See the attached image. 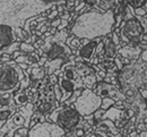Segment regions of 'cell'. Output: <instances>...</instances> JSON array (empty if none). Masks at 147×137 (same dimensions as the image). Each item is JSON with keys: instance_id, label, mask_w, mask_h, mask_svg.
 Instances as JSON below:
<instances>
[{"instance_id": "cell-1", "label": "cell", "mask_w": 147, "mask_h": 137, "mask_svg": "<svg viewBox=\"0 0 147 137\" xmlns=\"http://www.w3.org/2000/svg\"><path fill=\"white\" fill-rule=\"evenodd\" d=\"M55 2L45 0H0V49L17 41L16 28L41 15Z\"/></svg>"}, {"instance_id": "cell-2", "label": "cell", "mask_w": 147, "mask_h": 137, "mask_svg": "<svg viewBox=\"0 0 147 137\" xmlns=\"http://www.w3.org/2000/svg\"><path fill=\"white\" fill-rule=\"evenodd\" d=\"M114 27L113 9L100 13L96 10L86 11L78 15L74 20L69 33L78 39L92 40L95 38H103L112 32Z\"/></svg>"}, {"instance_id": "cell-3", "label": "cell", "mask_w": 147, "mask_h": 137, "mask_svg": "<svg viewBox=\"0 0 147 137\" xmlns=\"http://www.w3.org/2000/svg\"><path fill=\"white\" fill-rule=\"evenodd\" d=\"M117 80L119 88L125 93L127 91H138L147 88V62L140 58L131 61L118 70Z\"/></svg>"}, {"instance_id": "cell-4", "label": "cell", "mask_w": 147, "mask_h": 137, "mask_svg": "<svg viewBox=\"0 0 147 137\" xmlns=\"http://www.w3.org/2000/svg\"><path fill=\"white\" fill-rule=\"evenodd\" d=\"M69 34V30L63 28L61 31H57L53 35L45 38L43 44L40 45V48L43 50V56L47 57L48 60H52L59 57L68 58V56L71 55L70 48L66 44V39Z\"/></svg>"}, {"instance_id": "cell-5", "label": "cell", "mask_w": 147, "mask_h": 137, "mask_svg": "<svg viewBox=\"0 0 147 137\" xmlns=\"http://www.w3.org/2000/svg\"><path fill=\"white\" fill-rule=\"evenodd\" d=\"M24 78V70L17 63L9 66L0 63V94L15 93L19 88L20 80Z\"/></svg>"}, {"instance_id": "cell-6", "label": "cell", "mask_w": 147, "mask_h": 137, "mask_svg": "<svg viewBox=\"0 0 147 137\" xmlns=\"http://www.w3.org/2000/svg\"><path fill=\"white\" fill-rule=\"evenodd\" d=\"M34 113V104L28 102L27 104L17 108L15 112L10 115V117L6 120V122L0 127V137H3L7 132H15L19 127L30 128V121Z\"/></svg>"}, {"instance_id": "cell-7", "label": "cell", "mask_w": 147, "mask_h": 137, "mask_svg": "<svg viewBox=\"0 0 147 137\" xmlns=\"http://www.w3.org/2000/svg\"><path fill=\"white\" fill-rule=\"evenodd\" d=\"M119 28H120L119 36L121 41L131 47H137L140 43L143 35L146 33L140 22L135 16L126 20H122L119 25Z\"/></svg>"}, {"instance_id": "cell-8", "label": "cell", "mask_w": 147, "mask_h": 137, "mask_svg": "<svg viewBox=\"0 0 147 137\" xmlns=\"http://www.w3.org/2000/svg\"><path fill=\"white\" fill-rule=\"evenodd\" d=\"M84 118L78 113V111L74 108L73 104L70 105H63L61 110L58 113L55 124L62 128L66 133L71 132L77 128H83L84 126Z\"/></svg>"}, {"instance_id": "cell-9", "label": "cell", "mask_w": 147, "mask_h": 137, "mask_svg": "<svg viewBox=\"0 0 147 137\" xmlns=\"http://www.w3.org/2000/svg\"><path fill=\"white\" fill-rule=\"evenodd\" d=\"M101 101H102V98L96 95L92 91V88L85 87L82 90V93L76 99L73 105L78 111V113L84 117L86 115L93 113L95 110H97L101 105Z\"/></svg>"}, {"instance_id": "cell-10", "label": "cell", "mask_w": 147, "mask_h": 137, "mask_svg": "<svg viewBox=\"0 0 147 137\" xmlns=\"http://www.w3.org/2000/svg\"><path fill=\"white\" fill-rule=\"evenodd\" d=\"M65 134L66 132L62 128L51 121L37 122L28 129L30 137H62Z\"/></svg>"}, {"instance_id": "cell-11", "label": "cell", "mask_w": 147, "mask_h": 137, "mask_svg": "<svg viewBox=\"0 0 147 137\" xmlns=\"http://www.w3.org/2000/svg\"><path fill=\"white\" fill-rule=\"evenodd\" d=\"M92 91L96 95H98L100 98H111L114 101H117V100L125 101L127 99L125 93L117 85L111 84V83H107L104 80L96 82L93 86Z\"/></svg>"}, {"instance_id": "cell-12", "label": "cell", "mask_w": 147, "mask_h": 137, "mask_svg": "<svg viewBox=\"0 0 147 137\" xmlns=\"http://www.w3.org/2000/svg\"><path fill=\"white\" fill-rule=\"evenodd\" d=\"M102 40V38H95V39L88 40L87 43L80 45L78 49L71 50V53L75 56H79L84 62L91 63L93 57L95 56V48L96 44Z\"/></svg>"}, {"instance_id": "cell-13", "label": "cell", "mask_w": 147, "mask_h": 137, "mask_svg": "<svg viewBox=\"0 0 147 137\" xmlns=\"http://www.w3.org/2000/svg\"><path fill=\"white\" fill-rule=\"evenodd\" d=\"M58 86L61 91V99H60V103H63L67 99L69 98L73 92L77 88H83L78 83H75L73 80H69V79L65 78L61 74L58 75Z\"/></svg>"}, {"instance_id": "cell-14", "label": "cell", "mask_w": 147, "mask_h": 137, "mask_svg": "<svg viewBox=\"0 0 147 137\" xmlns=\"http://www.w3.org/2000/svg\"><path fill=\"white\" fill-rule=\"evenodd\" d=\"M142 52V49L139 45L137 47H131L128 44H125L122 47H120L119 49H117V55L120 56L121 58H126L130 60V61H134V60H137L139 58V55Z\"/></svg>"}, {"instance_id": "cell-15", "label": "cell", "mask_w": 147, "mask_h": 137, "mask_svg": "<svg viewBox=\"0 0 147 137\" xmlns=\"http://www.w3.org/2000/svg\"><path fill=\"white\" fill-rule=\"evenodd\" d=\"M31 97H32V93H31V90H30V86L23 91L17 90L15 93H13V100H14V105L15 108H20L25 104H27L28 102H31Z\"/></svg>"}, {"instance_id": "cell-16", "label": "cell", "mask_w": 147, "mask_h": 137, "mask_svg": "<svg viewBox=\"0 0 147 137\" xmlns=\"http://www.w3.org/2000/svg\"><path fill=\"white\" fill-rule=\"evenodd\" d=\"M60 105V103L58 101H45V100H36V102L34 103V111L38 113H43V115H48L50 113L52 110H55V108Z\"/></svg>"}, {"instance_id": "cell-17", "label": "cell", "mask_w": 147, "mask_h": 137, "mask_svg": "<svg viewBox=\"0 0 147 137\" xmlns=\"http://www.w3.org/2000/svg\"><path fill=\"white\" fill-rule=\"evenodd\" d=\"M103 42V57L104 60H113L117 56V47L110 39V33L102 38Z\"/></svg>"}, {"instance_id": "cell-18", "label": "cell", "mask_w": 147, "mask_h": 137, "mask_svg": "<svg viewBox=\"0 0 147 137\" xmlns=\"http://www.w3.org/2000/svg\"><path fill=\"white\" fill-rule=\"evenodd\" d=\"M126 117L125 115V109H119L117 108L115 105H111L109 109H107L102 117H101V120L102 119H110L112 121H115V120H119L121 118Z\"/></svg>"}, {"instance_id": "cell-19", "label": "cell", "mask_w": 147, "mask_h": 137, "mask_svg": "<svg viewBox=\"0 0 147 137\" xmlns=\"http://www.w3.org/2000/svg\"><path fill=\"white\" fill-rule=\"evenodd\" d=\"M30 76L31 82H38L42 80L44 77H47V69L43 66H37V67H32L30 66L27 69H25Z\"/></svg>"}, {"instance_id": "cell-20", "label": "cell", "mask_w": 147, "mask_h": 137, "mask_svg": "<svg viewBox=\"0 0 147 137\" xmlns=\"http://www.w3.org/2000/svg\"><path fill=\"white\" fill-rule=\"evenodd\" d=\"M68 61V58H63V57H59V58L52 59V60H48L44 62L43 67L47 69V75H50V74H53V72L57 69H60L61 66Z\"/></svg>"}, {"instance_id": "cell-21", "label": "cell", "mask_w": 147, "mask_h": 137, "mask_svg": "<svg viewBox=\"0 0 147 137\" xmlns=\"http://www.w3.org/2000/svg\"><path fill=\"white\" fill-rule=\"evenodd\" d=\"M82 82H83V87H87V88H93L94 84L96 83V74H92V75H87L85 77H82Z\"/></svg>"}, {"instance_id": "cell-22", "label": "cell", "mask_w": 147, "mask_h": 137, "mask_svg": "<svg viewBox=\"0 0 147 137\" xmlns=\"http://www.w3.org/2000/svg\"><path fill=\"white\" fill-rule=\"evenodd\" d=\"M123 1L128 5L130 8H132V9H136V8L143 7L145 3H147L146 0H123Z\"/></svg>"}, {"instance_id": "cell-23", "label": "cell", "mask_w": 147, "mask_h": 137, "mask_svg": "<svg viewBox=\"0 0 147 137\" xmlns=\"http://www.w3.org/2000/svg\"><path fill=\"white\" fill-rule=\"evenodd\" d=\"M19 50L23 52V53H30V52H33L35 51L34 47L32 45V43H26L24 41H22L19 43Z\"/></svg>"}, {"instance_id": "cell-24", "label": "cell", "mask_w": 147, "mask_h": 137, "mask_svg": "<svg viewBox=\"0 0 147 137\" xmlns=\"http://www.w3.org/2000/svg\"><path fill=\"white\" fill-rule=\"evenodd\" d=\"M19 43L18 41H15V42H13V43H10L9 45H7V47H3V53H8V55H11L14 51H16V50H19Z\"/></svg>"}, {"instance_id": "cell-25", "label": "cell", "mask_w": 147, "mask_h": 137, "mask_svg": "<svg viewBox=\"0 0 147 137\" xmlns=\"http://www.w3.org/2000/svg\"><path fill=\"white\" fill-rule=\"evenodd\" d=\"M114 100L111 98H102V101H101V105H100V108L101 109H103V110H107V109H109L111 105H113L114 104Z\"/></svg>"}, {"instance_id": "cell-26", "label": "cell", "mask_w": 147, "mask_h": 137, "mask_svg": "<svg viewBox=\"0 0 147 137\" xmlns=\"http://www.w3.org/2000/svg\"><path fill=\"white\" fill-rule=\"evenodd\" d=\"M28 129L27 127H19L14 132V137H27L28 136Z\"/></svg>"}, {"instance_id": "cell-27", "label": "cell", "mask_w": 147, "mask_h": 137, "mask_svg": "<svg viewBox=\"0 0 147 137\" xmlns=\"http://www.w3.org/2000/svg\"><path fill=\"white\" fill-rule=\"evenodd\" d=\"M69 48H70V50H75V49H78L80 45H82V40L80 39H78V38H74L68 44H67Z\"/></svg>"}, {"instance_id": "cell-28", "label": "cell", "mask_w": 147, "mask_h": 137, "mask_svg": "<svg viewBox=\"0 0 147 137\" xmlns=\"http://www.w3.org/2000/svg\"><path fill=\"white\" fill-rule=\"evenodd\" d=\"M134 15L135 16H145L147 15V9H145L144 7H139L134 9Z\"/></svg>"}, {"instance_id": "cell-29", "label": "cell", "mask_w": 147, "mask_h": 137, "mask_svg": "<svg viewBox=\"0 0 147 137\" xmlns=\"http://www.w3.org/2000/svg\"><path fill=\"white\" fill-rule=\"evenodd\" d=\"M135 127H136L137 133H139V132H142V130H147V121L138 122V124L135 125Z\"/></svg>"}, {"instance_id": "cell-30", "label": "cell", "mask_w": 147, "mask_h": 137, "mask_svg": "<svg viewBox=\"0 0 147 137\" xmlns=\"http://www.w3.org/2000/svg\"><path fill=\"white\" fill-rule=\"evenodd\" d=\"M53 91H55V100L60 103V99H61V91H60V88H59V86H58V83L55 84V85H53Z\"/></svg>"}, {"instance_id": "cell-31", "label": "cell", "mask_w": 147, "mask_h": 137, "mask_svg": "<svg viewBox=\"0 0 147 137\" xmlns=\"http://www.w3.org/2000/svg\"><path fill=\"white\" fill-rule=\"evenodd\" d=\"M113 62H114V65H115V67L118 68V70H120L122 67H123V63H122V61H121V59H120V57L117 55L115 56V58L113 59Z\"/></svg>"}, {"instance_id": "cell-32", "label": "cell", "mask_w": 147, "mask_h": 137, "mask_svg": "<svg viewBox=\"0 0 147 137\" xmlns=\"http://www.w3.org/2000/svg\"><path fill=\"white\" fill-rule=\"evenodd\" d=\"M47 77H48V82H49L50 84H52V85H55V84L58 83V76H57L55 74H50V75H48Z\"/></svg>"}, {"instance_id": "cell-33", "label": "cell", "mask_w": 147, "mask_h": 137, "mask_svg": "<svg viewBox=\"0 0 147 137\" xmlns=\"http://www.w3.org/2000/svg\"><path fill=\"white\" fill-rule=\"evenodd\" d=\"M58 14H59V13H58L57 9H55V10H50V13H49L48 16H47V20L51 22L52 20H55V17H58Z\"/></svg>"}, {"instance_id": "cell-34", "label": "cell", "mask_w": 147, "mask_h": 137, "mask_svg": "<svg viewBox=\"0 0 147 137\" xmlns=\"http://www.w3.org/2000/svg\"><path fill=\"white\" fill-rule=\"evenodd\" d=\"M68 23H69V22H68L67 20H61L60 24L57 26V31H61V30H63V28H67Z\"/></svg>"}, {"instance_id": "cell-35", "label": "cell", "mask_w": 147, "mask_h": 137, "mask_svg": "<svg viewBox=\"0 0 147 137\" xmlns=\"http://www.w3.org/2000/svg\"><path fill=\"white\" fill-rule=\"evenodd\" d=\"M26 59H27V55L26 53H22V55H19L17 58H15V62L16 63H20V62H25L26 61Z\"/></svg>"}, {"instance_id": "cell-36", "label": "cell", "mask_w": 147, "mask_h": 137, "mask_svg": "<svg viewBox=\"0 0 147 137\" xmlns=\"http://www.w3.org/2000/svg\"><path fill=\"white\" fill-rule=\"evenodd\" d=\"M139 58L142 59L143 61H146L147 62V49L146 50H142V52L139 55Z\"/></svg>"}, {"instance_id": "cell-37", "label": "cell", "mask_w": 147, "mask_h": 137, "mask_svg": "<svg viewBox=\"0 0 147 137\" xmlns=\"http://www.w3.org/2000/svg\"><path fill=\"white\" fill-rule=\"evenodd\" d=\"M45 61H47V57H44V56H41V57H40V59L37 60V65H38V66H43Z\"/></svg>"}, {"instance_id": "cell-38", "label": "cell", "mask_w": 147, "mask_h": 137, "mask_svg": "<svg viewBox=\"0 0 147 137\" xmlns=\"http://www.w3.org/2000/svg\"><path fill=\"white\" fill-rule=\"evenodd\" d=\"M17 65H18V66L22 68V69H23V70H25V69H27V68L30 67V66H28L26 62H20V63H17Z\"/></svg>"}, {"instance_id": "cell-39", "label": "cell", "mask_w": 147, "mask_h": 137, "mask_svg": "<svg viewBox=\"0 0 147 137\" xmlns=\"http://www.w3.org/2000/svg\"><path fill=\"white\" fill-rule=\"evenodd\" d=\"M48 28H49V27H48V26H47V25L44 24V25H43V26H42V27H41V28L38 30V32H40L41 34H43L44 32H47V31H48Z\"/></svg>"}, {"instance_id": "cell-40", "label": "cell", "mask_w": 147, "mask_h": 137, "mask_svg": "<svg viewBox=\"0 0 147 137\" xmlns=\"http://www.w3.org/2000/svg\"><path fill=\"white\" fill-rule=\"evenodd\" d=\"M83 1H84L86 5L93 6V5H95V3H96V1H97V0H83Z\"/></svg>"}, {"instance_id": "cell-41", "label": "cell", "mask_w": 147, "mask_h": 137, "mask_svg": "<svg viewBox=\"0 0 147 137\" xmlns=\"http://www.w3.org/2000/svg\"><path fill=\"white\" fill-rule=\"evenodd\" d=\"M48 32H49L51 35H53V34H55V32H57V27H49V28H48Z\"/></svg>"}, {"instance_id": "cell-42", "label": "cell", "mask_w": 147, "mask_h": 137, "mask_svg": "<svg viewBox=\"0 0 147 137\" xmlns=\"http://www.w3.org/2000/svg\"><path fill=\"white\" fill-rule=\"evenodd\" d=\"M138 136L139 137H146L147 136V130H142L138 133Z\"/></svg>"}, {"instance_id": "cell-43", "label": "cell", "mask_w": 147, "mask_h": 137, "mask_svg": "<svg viewBox=\"0 0 147 137\" xmlns=\"http://www.w3.org/2000/svg\"><path fill=\"white\" fill-rule=\"evenodd\" d=\"M57 10H58V13H62V11L65 10V8H63L62 5H58V6H57Z\"/></svg>"}, {"instance_id": "cell-44", "label": "cell", "mask_w": 147, "mask_h": 137, "mask_svg": "<svg viewBox=\"0 0 147 137\" xmlns=\"http://www.w3.org/2000/svg\"><path fill=\"white\" fill-rule=\"evenodd\" d=\"M35 51H36V53L38 55V56H40V57H41V56H43V50H42L41 48H38V49H36Z\"/></svg>"}, {"instance_id": "cell-45", "label": "cell", "mask_w": 147, "mask_h": 137, "mask_svg": "<svg viewBox=\"0 0 147 137\" xmlns=\"http://www.w3.org/2000/svg\"><path fill=\"white\" fill-rule=\"evenodd\" d=\"M3 124H5V121H2V120H0V127H1V126H2Z\"/></svg>"}, {"instance_id": "cell-46", "label": "cell", "mask_w": 147, "mask_h": 137, "mask_svg": "<svg viewBox=\"0 0 147 137\" xmlns=\"http://www.w3.org/2000/svg\"><path fill=\"white\" fill-rule=\"evenodd\" d=\"M104 1H114V0H104Z\"/></svg>"}]
</instances>
